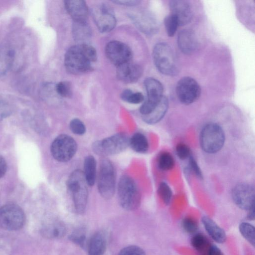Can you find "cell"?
Returning <instances> with one entry per match:
<instances>
[{
	"instance_id": "1",
	"label": "cell",
	"mask_w": 255,
	"mask_h": 255,
	"mask_svg": "<svg viewBox=\"0 0 255 255\" xmlns=\"http://www.w3.org/2000/svg\"><path fill=\"white\" fill-rule=\"evenodd\" d=\"M97 59V51L89 44L73 45L66 51L64 57V65L69 73L77 75L89 71L92 63Z\"/></svg>"
},
{
	"instance_id": "2",
	"label": "cell",
	"mask_w": 255,
	"mask_h": 255,
	"mask_svg": "<svg viewBox=\"0 0 255 255\" xmlns=\"http://www.w3.org/2000/svg\"><path fill=\"white\" fill-rule=\"evenodd\" d=\"M67 189L72 197L76 212L83 214L86 208L88 184L82 170L76 169L70 174L67 181Z\"/></svg>"
},
{
	"instance_id": "3",
	"label": "cell",
	"mask_w": 255,
	"mask_h": 255,
	"mask_svg": "<svg viewBox=\"0 0 255 255\" xmlns=\"http://www.w3.org/2000/svg\"><path fill=\"white\" fill-rule=\"evenodd\" d=\"M153 62L157 69L166 76H173L179 72V66L174 51L165 42L157 43L152 51Z\"/></svg>"
},
{
	"instance_id": "4",
	"label": "cell",
	"mask_w": 255,
	"mask_h": 255,
	"mask_svg": "<svg viewBox=\"0 0 255 255\" xmlns=\"http://www.w3.org/2000/svg\"><path fill=\"white\" fill-rule=\"evenodd\" d=\"M118 197L120 205L126 210H135L139 206L140 193L136 183L130 176L124 175L120 178Z\"/></svg>"
},
{
	"instance_id": "5",
	"label": "cell",
	"mask_w": 255,
	"mask_h": 255,
	"mask_svg": "<svg viewBox=\"0 0 255 255\" xmlns=\"http://www.w3.org/2000/svg\"><path fill=\"white\" fill-rule=\"evenodd\" d=\"M225 136L220 125L214 123L206 124L202 129L200 143L203 150L213 154L220 151L224 146Z\"/></svg>"
},
{
	"instance_id": "6",
	"label": "cell",
	"mask_w": 255,
	"mask_h": 255,
	"mask_svg": "<svg viewBox=\"0 0 255 255\" xmlns=\"http://www.w3.org/2000/svg\"><path fill=\"white\" fill-rule=\"evenodd\" d=\"M116 183V170L112 162L103 158L100 162L97 179L99 194L105 199L112 198L115 193Z\"/></svg>"
},
{
	"instance_id": "7",
	"label": "cell",
	"mask_w": 255,
	"mask_h": 255,
	"mask_svg": "<svg viewBox=\"0 0 255 255\" xmlns=\"http://www.w3.org/2000/svg\"><path fill=\"white\" fill-rule=\"evenodd\" d=\"M129 138L125 133H117L103 139L96 141L92 145L94 152L106 157L119 154L129 146Z\"/></svg>"
},
{
	"instance_id": "8",
	"label": "cell",
	"mask_w": 255,
	"mask_h": 255,
	"mask_svg": "<svg viewBox=\"0 0 255 255\" xmlns=\"http://www.w3.org/2000/svg\"><path fill=\"white\" fill-rule=\"evenodd\" d=\"M25 221L22 209L14 204H8L0 208V227L8 231L18 230Z\"/></svg>"
},
{
	"instance_id": "9",
	"label": "cell",
	"mask_w": 255,
	"mask_h": 255,
	"mask_svg": "<svg viewBox=\"0 0 255 255\" xmlns=\"http://www.w3.org/2000/svg\"><path fill=\"white\" fill-rule=\"evenodd\" d=\"M77 144L71 136L62 134L53 141L50 147L51 153L54 159L59 162H67L75 154Z\"/></svg>"
},
{
	"instance_id": "10",
	"label": "cell",
	"mask_w": 255,
	"mask_h": 255,
	"mask_svg": "<svg viewBox=\"0 0 255 255\" xmlns=\"http://www.w3.org/2000/svg\"><path fill=\"white\" fill-rule=\"evenodd\" d=\"M168 105V100L164 96L156 102L145 99L139 109L142 120L151 125L159 122L166 114Z\"/></svg>"
},
{
	"instance_id": "11",
	"label": "cell",
	"mask_w": 255,
	"mask_h": 255,
	"mask_svg": "<svg viewBox=\"0 0 255 255\" xmlns=\"http://www.w3.org/2000/svg\"><path fill=\"white\" fill-rule=\"evenodd\" d=\"M176 93L181 103L190 105L196 101L200 97L201 88L194 79L190 77H184L177 82Z\"/></svg>"
},
{
	"instance_id": "12",
	"label": "cell",
	"mask_w": 255,
	"mask_h": 255,
	"mask_svg": "<svg viewBox=\"0 0 255 255\" xmlns=\"http://www.w3.org/2000/svg\"><path fill=\"white\" fill-rule=\"evenodd\" d=\"M91 12L93 20L100 32H108L115 28L116 18L109 5L104 3L98 4L92 8Z\"/></svg>"
},
{
	"instance_id": "13",
	"label": "cell",
	"mask_w": 255,
	"mask_h": 255,
	"mask_svg": "<svg viewBox=\"0 0 255 255\" xmlns=\"http://www.w3.org/2000/svg\"><path fill=\"white\" fill-rule=\"evenodd\" d=\"M108 59L116 66L130 61L132 51L128 46L120 41L113 40L105 47Z\"/></svg>"
},
{
	"instance_id": "14",
	"label": "cell",
	"mask_w": 255,
	"mask_h": 255,
	"mask_svg": "<svg viewBox=\"0 0 255 255\" xmlns=\"http://www.w3.org/2000/svg\"><path fill=\"white\" fill-rule=\"evenodd\" d=\"M255 193L253 186L247 183H241L234 187L232 196L239 208L248 211L255 206Z\"/></svg>"
},
{
	"instance_id": "15",
	"label": "cell",
	"mask_w": 255,
	"mask_h": 255,
	"mask_svg": "<svg viewBox=\"0 0 255 255\" xmlns=\"http://www.w3.org/2000/svg\"><path fill=\"white\" fill-rule=\"evenodd\" d=\"M171 14L177 19L179 26L188 24L192 19V12L188 1L182 0H173L169 2Z\"/></svg>"
},
{
	"instance_id": "16",
	"label": "cell",
	"mask_w": 255,
	"mask_h": 255,
	"mask_svg": "<svg viewBox=\"0 0 255 255\" xmlns=\"http://www.w3.org/2000/svg\"><path fill=\"white\" fill-rule=\"evenodd\" d=\"M142 73L141 67L131 61L117 66V76L120 80L125 83L136 82L140 78Z\"/></svg>"
},
{
	"instance_id": "17",
	"label": "cell",
	"mask_w": 255,
	"mask_h": 255,
	"mask_svg": "<svg viewBox=\"0 0 255 255\" xmlns=\"http://www.w3.org/2000/svg\"><path fill=\"white\" fill-rule=\"evenodd\" d=\"M64 5L73 22L87 21L89 10L85 1L67 0L64 1Z\"/></svg>"
},
{
	"instance_id": "18",
	"label": "cell",
	"mask_w": 255,
	"mask_h": 255,
	"mask_svg": "<svg viewBox=\"0 0 255 255\" xmlns=\"http://www.w3.org/2000/svg\"><path fill=\"white\" fill-rule=\"evenodd\" d=\"M177 44L182 53L189 55L194 53L198 47L197 37L192 30L183 29L178 33Z\"/></svg>"
},
{
	"instance_id": "19",
	"label": "cell",
	"mask_w": 255,
	"mask_h": 255,
	"mask_svg": "<svg viewBox=\"0 0 255 255\" xmlns=\"http://www.w3.org/2000/svg\"><path fill=\"white\" fill-rule=\"evenodd\" d=\"M107 245V237L101 231L97 232L90 238L87 243L88 255H103Z\"/></svg>"
},
{
	"instance_id": "20",
	"label": "cell",
	"mask_w": 255,
	"mask_h": 255,
	"mask_svg": "<svg viewBox=\"0 0 255 255\" xmlns=\"http://www.w3.org/2000/svg\"><path fill=\"white\" fill-rule=\"evenodd\" d=\"M202 223L207 233L215 241L220 244L226 241L227 237L225 231L212 219L203 216Z\"/></svg>"
},
{
	"instance_id": "21",
	"label": "cell",
	"mask_w": 255,
	"mask_h": 255,
	"mask_svg": "<svg viewBox=\"0 0 255 255\" xmlns=\"http://www.w3.org/2000/svg\"><path fill=\"white\" fill-rule=\"evenodd\" d=\"M146 92V100L151 101H158L164 96L163 87L158 80L153 78H147L144 82Z\"/></svg>"
},
{
	"instance_id": "22",
	"label": "cell",
	"mask_w": 255,
	"mask_h": 255,
	"mask_svg": "<svg viewBox=\"0 0 255 255\" xmlns=\"http://www.w3.org/2000/svg\"><path fill=\"white\" fill-rule=\"evenodd\" d=\"M41 234L48 239H60L66 233L65 224L61 221H51L45 224L41 229Z\"/></svg>"
},
{
	"instance_id": "23",
	"label": "cell",
	"mask_w": 255,
	"mask_h": 255,
	"mask_svg": "<svg viewBox=\"0 0 255 255\" xmlns=\"http://www.w3.org/2000/svg\"><path fill=\"white\" fill-rule=\"evenodd\" d=\"M91 29L87 22H73L72 33L74 39L80 44H88L91 37Z\"/></svg>"
},
{
	"instance_id": "24",
	"label": "cell",
	"mask_w": 255,
	"mask_h": 255,
	"mask_svg": "<svg viewBox=\"0 0 255 255\" xmlns=\"http://www.w3.org/2000/svg\"><path fill=\"white\" fill-rule=\"evenodd\" d=\"M83 172L88 185L93 186L97 176V163L93 156L89 155L85 157Z\"/></svg>"
},
{
	"instance_id": "25",
	"label": "cell",
	"mask_w": 255,
	"mask_h": 255,
	"mask_svg": "<svg viewBox=\"0 0 255 255\" xmlns=\"http://www.w3.org/2000/svg\"><path fill=\"white\" fill-rule=\"evenodd\" d=\"M129 145L134 151L144 153L147 151L149 144L146 137L140 132H136L129 138Z\"/></svg>"
},
{
	"instance_id": "26",
	"label": "cell",
	"mask_w": 255,
	"mask_h": 255,
	"mask_svg": "<svg viewBox=\"0 0 255 255\" xmlns=\"http://www.w3.org/2000/svg\"><path fill=\"white\" fill-rule=\"evenodd\" d=\"M15 56L14 51L11 49H0V74H3L11 67Z\"/></svg>"
},
{
	"instance_id": "27",
	"label": "cell",
	"mask_w": 255,
	"mask_h": 255,
	"mask_svg": "<svg viewBox=\"0 0 255 255\" xmlns=\"http://www.w3.org/2000/svg\"><path fill=\"white\" fill-rule=\"evenodd\" d=\"M191 244L193 248L200 254H207L211 246L207 238L200 233L196 234L192 237Z\"/></svg>"
},
{
	"instance_id": "28",
	"label": "cell",
	"mask_w": 255,
	"mask_h": 255,
	"mask_svg": "<svg viewBox=\"0 0 255 255\" xmlns=\"http://www.w3.org/2000/svg\"><path fill=\"white\" fill-rule=\"evenodd\" d=\"M239 231L242 236L254 247L255 244L254 226L248 222H244L240 224Z\"/></svg>"
},
{
	"instance_id": "29",
	"label": "cell",
	"mask_w": 255,
	"mask_h": 255,
	"mask_svg": "<svg viewBox=\"0 0 255 255\" xmlns=\"http://www.w3.org/2000/svg\"><path fill=\"white\" fill-rule=\"evenodd\" d=\"M174 164V159L170 153L164 151L159 154L157 159V165L161 170H170L173 167Z\"/></svg>"
},
{
	"instance_id": "30",
	"label": "cell",
	"mask_w": 255,
	"mask_h": 255,
	"mask_svg": "<svg viewBox=\"0 0 255 255\" xmlns=\"http://www.w3.org/2000/svg\"><path fill=\"white\" fill-rule=\"evenodd\" d=\"M121 99L128 103L137 104L143 102L144 97L140 92H133L129 89L123 91L121 95Z\"/></svg>"
},
{
	"instance_id": "31",
	"label": "cell",
	"mask_w": 255,
	"mask_h": 255,
	"mask_svg": "<svg viewBox=\"0 0 255 255\" xmlns=\"http://www.w3.org/2000/svg\"><path fill=\"white\" fill-rule=\"evenodd\" d=\"M164 23L167 34L169 37L173 36L179 26L177 18L170 13L165 17Z\"/></svg>"
},
{
	"instance_id": "32",
	"label": "cell",
	"mask_w": 255,
	"mask_h": 255,
	"mask_svg": "<svg viewBox=\"0 0 255 255\" xmlns=\"http://www.w3.org/2000/svg\"><path fill=\"white\" fill-rule=\"evenodd\" d=\"M69 238L73 243L81 248H85V246L87 245L86 232L83 228H79L73 231Z\"/></svg>"
},
{
	"instance_id": "33",
	"label": "cell",
	"mask_w": 255,
	"mask_h": 255,
	"mask_svg": "<svg viewBox=\"0 0 255 255\" xmlns=\"http://www.w3.org/2000/svg\"><path fill=\"white\" fill-rule=\"evenodd\" d=\"M158 193L165 204L168 205L170 203L172 192L170 187L166 183L164 182L160 183L158 188Z\"/></svg>"
},
{
	"instance_id": "34",
	"label": "cell",
	"mask_w": 255,
	"mask_h": 255,
	"mask_svg": "<svg viewBox=\"0 0 255 255\" xmlns=\"http://www.w3.org/2000/svg\"><path fill=\"white\" fill-rule=\"evenodd\" d=\"M56 93L61 97H70L72 95V87L70 83L67 81L58 83L55 86Z\"/></svg>"
},
{
	"instance_id": "35",
	"label": "cell",
	"mask_w": 255,
	"mask_h": 255,
	"mask_svg": "<svg viewBox=\"0 0 255 255\" xmlns=\"http://www.w3.org/2000/svg\"><path fill=\"white\" fill-rule=\"evenodd\" d=\"M71 131L76 135H83L86 132V127L84 124L80 120L75 118L72 119L69 124Z\"/></svg>"
},
{
	"instance_id": "36",
	"label": "cell",
	"mask_w": 255,
	"mask_h": 255,
	"mask_svg": "<svg viewBox=\"0 0 255 255\" xmlns=\"http://www.w3.org/2000/svg\"><path fill=\"white\" fill-rule=\"evenodd\" d=\"M182 226L185 231L188 233H195L198 228L197 222L190 217H186L182 221Z\"/></svg>"
},
{
	"instance_id": "37",
	"label": "cell",
	"mask_w": 255,
	"mask_h": 255,
	"mask_svg": "<svg viewBox=\"0 0 255 255\" xmlns=\"http://www.w3.org/2000/svg\"><path fill=\"white\" fill-rule=\"evenodd\" d=\"M118 255H146L144 251L139 247L131 245L122 249Z\"/></svg>"
},
{
	"instance_id": "38",
	"label": "cell",
	"mask_w": 255,
	"mask_h": 255,
	"mask_svg": "<svg viewBox=\"0 0 255 255\" xmlns=\"http://www.w3.org/2000/svg\"><path fill=\"white\" fill-rule=\"evenodd\" d=\"M175 150L177 156L182 160H185L191 156L190 149L185 143H179L176 146Z\"/></svg>"
},
{
	"instance_id": "39",
	"label": "cell",
	"mask_w": 255,
	"mask_h": 255,
	"mask_svg": "<svg viewBox=\"0 0 255 255\" xmlns=\"http://www.w3.org/2000/svg\"><path fill=\"white\" fill-rule=\"evenodd\" d=\"M11 113L9 105L5 102L0 100V120L8 116Z\"/></svg>"
},
{
	"instance_id": "40",
	"label": "cell",
	"mask_w": 255,
	"mask_h": 255,
	"mask_svg": "<svg viewBox=\"0 0 255 255\" xmlns=\"http://www.w3.org/2000/svg\"><path fill=\"white\" fill-rule=\"evenodd\" d=\"M189 166L193 173L199 178H202V172L195 159L191 155L189 157Z\"/></svg>"
},
{
	"instance_id": "41",
	"label": "cell",
	"mask_w": 255,
	"mask_h": 255,
	"mask_svg": "<svg viewBox=\"0 0 255 255\" xmlns=\"http://www.w3.org/2000/svg\"><path fill=\"white\" fill-rule=\"evenodd\" d=\"M113 2L117 4L124 5V6H134L138 4L140 1L139 0H113Z\"/></svg>"
},
{
	"instance_id": "42",
	"label": "cell",
	"mask_w": 255,
	"mask_h": 255,
	"mask_svg": "<svg viewBox=\"0 0 255 255\" xmlns=\"http://www.w3.org/2000/svg\"><path fill=\"white\" fill-rule=\"evenodd\" d=\"M207 255H224L222 251L215 245H211L207 252Z\"/></svg>"
},
{
	"instance_id": "43",
	"label": "cell",
	"mask_w": 255,
	"mask_h": 255,
	"mask_svg": "<svg viewBox=\"0 0 255 255\" xmlns=\"http://www.w3.org/2000/svg\"><path fill=\"white\" fill-rule=\"evenodd\" d=\"M7 169V164L4 158L0 155V178L5 173Z\"/></svg>"
},
{
	"instance_id": "44",
	"label": "cell",
	"mask_w": 255,
	"mask_h": 255,
	"mask_svg": "<svg viewBox=\"0 0 255 255\" xmlns=\"http://www.w3.org/2000/svg\"><path fill=\"white\" fill-rule=\"evenodd\" d=\"M249 211L248 218L249 220H253L255 219V206H253Z\"/></svg>"
}]
</instances>
